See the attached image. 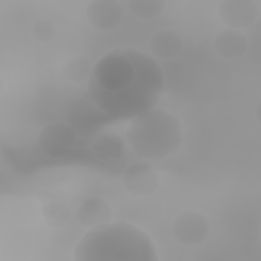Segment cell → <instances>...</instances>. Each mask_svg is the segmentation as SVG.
<instances>
[{"label":"cell","instance_id":"6da1fadb","mask_svg":"<svg viewBox=\"0 0 261 261\" xmlns=\"http://www.w3.org/2000/svg\"><path fill=\"white\" fill-rule=\"evenodd\" d=\"M129 87L141 93L146 90L159 96L163 88V75L158 64L141 53L133 55L128 51L111 52L97 62L89 84L91 98L98 106L105 99L129 98L135 113L142 111L135 100L137 97L128 90ZM144 94L156 101V98ZM138 101L140 102L139 99ZM142 106L146 109L143 104Z\"/></svg>","mask_w":261,"mask_h":261},{"label":"cell","instance_id":"7a4b0ae2","mask_svg":"<svg viewBox=\"0 0 261 261\" xmlns=\"http://www.w3.org/2000/svg\"><path fill=\"white\" fill-rule=\"evenodd\" d=\"M133 152L150 160H160L174 153L181 140V126L172 114L150 109L138 114L126 132Z\"/></svg>","mask_w":261,"mask_h":261},{"label":"cell","instance_id":"3957f363","mask_svg":"<svg viewBox=\"0 0 261 261\" xmlns=\"http://www.w3.org/2000/svg\"><path fill=\"white\" fill-rule=\"evenodd\" d=\"M76 143V133L64 122L48 123L42 128L38 140L41 152L55 159L68 156L74 150Z\"/></svg>","mask_w":261,"mask_h":261},{"label":"cell","instance_id":"277c9868","mask_svg":"<svg viewBox=\"0 0 261 261\" xmlns=\"http://www.w3.org/2000/svg\"><path fill=\"white\" fill-rule=\"evenodd\" d=\"M171 230L179 243L198 245L207 239L210 232V222L200 212L185 211L174 218Z\"/></svg>","mask_w":261,"mask_h":261},{"label":"cell","instance_id":"5b68a950","mask_svg":"<svg viewBox=\"0 0 261 261\" xmlns=\"http://www.w3.org/2000/svg\"><path fill=\"white\" fill-rule=\"evenodd\" d=\"M122 185L129 194L145 197L158 189L160 176L153 165L146 162H136L124 170Z\"/></svg>","mask_w":261,"mask_h":261},{"label":"cell","instance_id":"8992f818","mask_svg":"<svg viewBox=\"0 0 261 261\" xmlns=\"http://www.w3.org/2000/svg\"><path fill=\"white\" fill-rule=\"evenodd\" d=\"M217 12L220 20L229 29L241 30L256 21L259 7L252 0H224L218 4Z\"/></svg>","mask_w":261,"mask_h":261},{"label":"cell","instance_id":"52a82bcc","mask_svg":"<svg viewBox=\"0 0 261 261\" xmlns=\"http://www.w3.org/2000/svg\"><path fill=\"white\" fill-rule=\"evenodd\" d=\"M86 18L94 29L109 31L121 22L123 7L117 0H93L86 7Z\"/></svg>","mask_w":261,"mask_h":261},{"label":"cell","instance_id":"ba28073f","mask_svg":"<svg viewBox=\"0 0 261 261\" xmlns=\"http://www.w3.org/2000/svg\"><path fill=\"white\" fill-rule=\"evenodd\" d=\"M76 217L84 227L94 229L108 224L113 217V210L104 199L90 197L85 199L77 207Z\"/></svg>","mask_w":261,"mask_h":261},{"label":"cell","instance_id":"9c48e42d","mask_svg":"<svg viewBox=\"0 0 261 261\" xmlns=\"http://www.w3.org/2000/svg\"><path fill=\"white\" fill-rule=\"evenodd\" d=\"M215 52L224 59H236L243 56L248 48V38L241 30L224 29L213 38Z\"/></svg>","mask_w":261,"mask_h":261},{"label":"cell","instance_id":"30bf717a","mask_svg":"<svg viewBox=\"0 0 261 261\" xmlns=\"http://www.w3.org/2000/svg\"><path fill=\"white\" fill-rule=\"evenodd\" d=\"M149 47L154 56L161 59H171L180 53L184 41L175 31L161 30L152 36Z\"/></svg>","mask_w":261,"mask_h":261},{"label":"cell","instance_id":"8fae6325","mask_svg":"<svg viewBox=\"0 0 261 261\" xmlns=\"http://www.w3.org/2000/svg\"><path fill=\"white\" fill-rule=\"evenodd\" d=\"M92 149L101 160L112 161L121 156L123 142L114 134H102L94 140Z\"/></svg>","mask_w":261,"mask_h":261},{"label":"cell","instance_id":"7c38bea8","mask_svg":"<svg viewBox=\"0 0 261 261\" xmlns=\"http://www.w3.org/2000/svg\"><path fill=\"white\" fill-rule=\"evenodd\" d=\"M42 215L46 224L53 228H62L68 224L71 218L69 207L62 202H52L45 205Z\"/></svg>","mask_w":261,"mask_h":261},{"label":"cell","instance_id":"4fadbf2b","mask_svg":"<svg viewBox=\"0 0 261 261\" xmlns=\"http://www.w3.org/2000/svg\"><path fill=\"white\" fill-rule=\"evenodd\" d=\"M165 2L161 0H130L127 2L129 11L140 19H152L158 17Z\"/></svg>","mask_w":261,"mask_h":261},{"label":"cell","instance_id":"5bb4252c","mask_svg":"<svg viewBox=\"0 0 261 261\" xmlns=\"http://www.w3.org/2000/svg\"><path fill=\"white\" fill-rule=\"evenodd\" d=\"M91 73L90 60L85 55L71 58L64 67V76L71 82H80Z\"/></svg>","mask_w":261,"mask_h":261},{"label":"cell","instance_id":"9a60e30c","mask_svg":"<svg viewBox=\"0 0 261 261\" xmlns=\"http://www.w3.org/2000/svg\"><path fill=\"white\" fill-rule=\"evenodd\" d=\"M31 36L37 42L46 43L55 36V28L49 20H39L31 29Z\"/></svg>","mask_w":261,"mask_h":261}]
</instances>
